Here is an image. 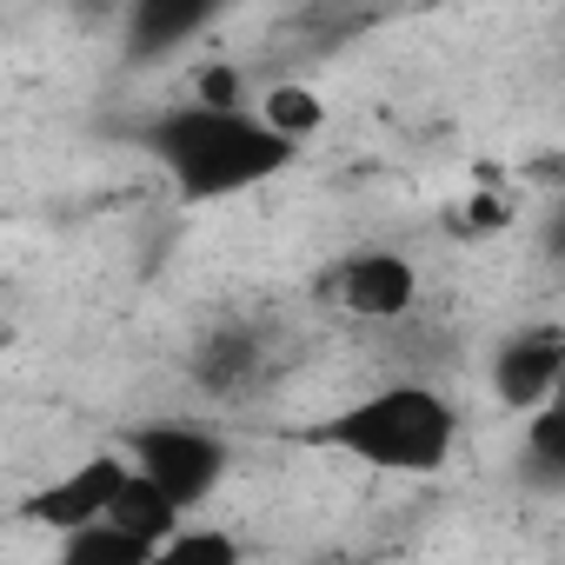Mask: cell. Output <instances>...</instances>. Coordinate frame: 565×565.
Here are the masks:
<instances>
[{"instance_id": "cell-15", "label": "cell", "mask_w": 565, "mask_h": 565, "mask_svg": "<svg viewBox=\"0 0 565 565\" xmlns=\"http://www.w3.org/2000/svg\"><path fill=\"white\" fill-rule=\"evenodd\" d=\"M558 393H565V386H558Z\"/></svg>"}, {"instance_id": "cell-5", "label": "cell", "mask_w": 565, "mask_h": 565, "mask_svg": "<svg viewBox=\"0 0 565 565\" xmlns=\"http://www.w3.org/2000/svg\"><path fill=\"white\" fill-rule=\"evenodd\" d=\"M565 386V333L558 327H525L492 353V393L512 413H539Z\"/></svg>"}, {"instance_id": "cell-6", "label": "cell", "mask_w": 565, "mask_h": 565, "mask_svg": "<svg viewBox=\"0 0 565 565\" xmlns=\"http://www.w3.org/2000/svg\"><path fill=\"white\" fill-rule=\"evenodd\" d=\"M333 294H340V307L353 320H406L413 300H419V273L399 253H360V259L340 266Z\"/></svg>"}, {"instance_id": "cell-7", "label": "cell", "mask_w": 565, "mask_h": 565, "mask_svg": "<svg viewBox=\"0 0 565 565\" xmlns=\"http://www.w3.org/2000/svg\"><path fill=\"white\" fill-rule=\"evenodd\" d=\"M220 8V0H134V14H127V34H134V54L153 61L167 47H180L186 34L206 28V14Z\"/></svg>"}, {"instance_id": "cell-12", "label": "cell", "mask_w": 565, "mask_h": 565, "mask_svg": "<svg viewBox=\"0 0 565 565\" xmlns=\"http://www.w3.org/2000/svg\"><path fill=\"white\" fill-rule=\"evenodd\" d=\"M233 558H239V545L226 532H173L160 545V565H233Z\"/></svg>"}, {"instance_id": "cell-9", "label": "cell", "mask_w": 565, "mask_h": 565, "mask_svg": "<svg viewBox=\"0 0 565 565\" xmlns=\"http://www.w3.org/2000/svg\"><path fill=\"white\" fill-rule=\"evenodd\" d=\"M180 512H186V505H180V499H173L160 479H147V472L134 466V479L120 486V499H114V512H107V519H120L127 532H140V539L167 545V539L180 532Z\"/></svg>"}, {"instance_id": "cell-4", "label": "cell", "mask_w": 565, "mask_h": 565, "mask_svg": "<svg viewBox=\"0 0 565 565\" xmlns=\"http://www.w3.org/2000/svg\"><path fill=\"white\" fill-rule=\"evenodd\" d=\"M127 479H134V466H127L120 452H94V459H81L67 479L41 486V492L21 505V519H28V525H47V532L94 525V519H107V512H114V499H120V486H127Z\"/></svg>"}, {"instance_id": "cell-13", "label": "cell", "mask_w": 565, "mask_h": 565, "mask_svg": "<svg viewBox=\"0 0 565 565\" xmlns=\"http://www.w3.org/2000/svg\"><path fill=\"white\" fill-rule=\"evenodd\" d=\"M246 366H253V353H246L239 340H213V347L200 353V380H206V386H233Z\"/></svg>"}, {"instance_id": "cell-10", "label": "cell", "mask_w": 565, "mask_h": 565, "mask_svg": "<svg viewBox=\"0 0 565 565\" xmlns=\"http://www.w3.org/2000/svg\"><path fill=\"white\" fill-rule=\"evenodd\" d=\"M525 459H532V479H539V486H565V393H552V399L532 413Z\"/></svg>"}, {"instance_id": "cell-14", "label": "cell", "mask_w": 565, "mask_h": 565, "mask_svg": "<svg viewBox=\"0 0 565 565\" xmlns=\"http://www.w3.org/2000/svg\"><path fill=\"white\" fill-rule=\"evenodd\" d=\"M193 87H200L193 100H206V107H239V74L233 67H206Z\"/></svg>"}, {"instance_id": "cell-11", "label": "cell", "mask_w": 565, "mask_h": 565, "mask_svg": "<svg viewBox=\"0 0 565 565\" xmlns=\"http://www.w3.org/2000/svg\"><path fill=\"white\" fill-rule=\"evenodd\" d=\"M259 120H266L273 134H287V140H307V134L327 127V100H320L313 87H266Z\"/></svg>"}, {"instance_id": "cell-1", "label": "cell", "mask_w": 565, "mask_h": 565, "mask_svg": "<svg viewBox=\"0 0 565 565\" xmlns=\"http://www.w3.org/2000/svg\"><path fill=\"white\" fill-rule=\"evenodd\" d=\"M147 147L160 153V167L173 173V186L186 200H226L239 186H259L273 173H287L300 153V140L273 134L266 120H253L239 107H206V100L160 114Z\"/></svg>"}, {"instance_id": "cell-2", "label": "cell", "mask_w": 565, "mask_h": 565, "mask_svg": "<svg viewBox=\"0 0 565 565\" xmlns=\"http://www.w3.org/2000/svg\"><path fill=\"white\" fill-rule=\"evenodd\" d=\"M452 439L459 419L433 386H386L307 426V446H333L373 472H439L452 459Z\"/></svg>"}, {"instance_id": "cell-3", "label": "cell", "mask_w": 565, "mask_h": 565, "mask_svg": "<svg viewBox=\"0 0 565 565\" xmlns=\"http://www.w3.org/2000/svg\"><path fill=\"white\" fill-rule=\"evenodd\" d=\"M127 452H134V466H140L147 479H160L180 505H200V499L220 486V472H226V446H220L213 433H200V426H140V433L127 439Z\"/></svg>"}, {"instance_id": "cell-8", "label": "cell", "mask_w": 565, "mask_h": 565, "mask_svg": "<svg viewBox=\"0 0 565 565\" xmlns=\"http://www.w3.org/2000/svg\"><path fill=\"white\" fill-rule=\"evenodd\" d=\"M147 558H160V545L127 532L120 519H94V525L61 532V565H147Z\"/></svg>"}]
</instances>
